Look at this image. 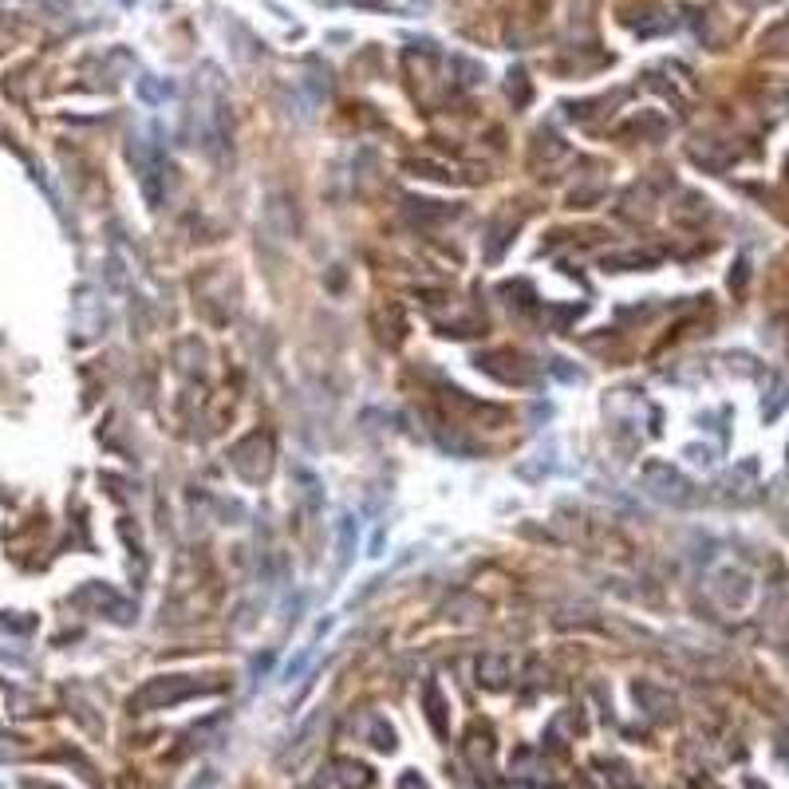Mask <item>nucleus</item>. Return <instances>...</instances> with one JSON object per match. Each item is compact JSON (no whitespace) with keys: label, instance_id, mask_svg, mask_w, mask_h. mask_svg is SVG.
Listing matches in <instances>:
<instances>
[{"label":"nucleus","instance_id":"9","mask_svg":"<svg viewBox=\"0 0 789 789\" xmlns=\"http://www.w3.org/2000/svg\"><path fill=\"white\" fill-rule=\"evenodd\" d=\"M332 774H336L339 789H371L376 786V770L359 758H336L332 761Z\"/></svg>","mask_w":789,"mask_h":789},{"label":"nucleus","instance_id":"20","mask_svg":"<svg viewBox=\"0 0 789 789\" xmlns=\"http://www.w3.org/2000/svg\"><path fill=\"white\" fill-rule=\"evenodd\" d=\"M304 789H320V786H304Z\"/></svg>","mask_w":789,"mask_h":789},{"label":"nucleus","instance_id":"3","mask_svg":"<svg viewBox=\"0 0 789 789\" xmlns=\"http://www.w3.org/2000/svg\"><path fill=\"white\" fill-rule=\"evenodd\" d=\"M273 451H277L273 434H269V431H253V434H245L234 451H229V466L241 474V482H253V486H261V482L273 474Z\"/></svg>","mask_w":789,"mask_h":789},{"label":"nucleus","instance_id":"19","mask_svg":"<svg viewBox=\"0 0 789 789\" xmlns=\"http://www.w3.org/2000/svg\"><path fill=\"white\" fill-rule=\"evenodd\" d=\"M746 789H766V786H761V781H754V778H750V781H746Z\"/></svg>","mask_w":789,"mask_h":789},{"label":"nucleus","instance_id":"5","mask_svg":"<svg viewBox=\"0 0 789 789\" xmlns=\"http://www.w3.org/2000/svg\"><path fill=\"white\" fill-rule=\"evenodd\" d=\"M494 754H498V734L489 723H474L471 731L462 734V758L478 778H489L494 770Z\"/></svg>","mask_w":789,"mask_h":789},{"label":"nucleus","instance_id":"13","mask_svg":"<svg viewBox=\"0 0 789 789\" xmlns=\"http://www.w3.org/2000/svg\"><path fill=\"white\" fill-rule=\"evenodd\" d=\"M592 770H604V781H608L612 789H639L631 766L620 758H592Z\"/></svg>","mask_w":789,"mask_h":789},{"label":"nucleus","instance_id":"11","mask_svg":"<svg viewBox=\"0 0 789 789\" xmlns=\"http://www.w3.org/2000/svg\"><path fill=\"white\" fill-rule=\"evenodd\" d=\"M545 766H541V754L533 746H521L514 754V778L517 781H529V786H553V778H545Z\"/></svg>","mask_w":789,"mask_h":789},{"label":"nucleus","instance_id":"12","mask_svg":"<svg viewBox=\"0 0 789 789\" xmlns=\"http://www.w3.org/2000/svg\"><path fill=\"white\" fill-rule=\"evenodd\" d=\"M474 675H478V683L486 687V691H506L509 687V659L506 656H478V668H474Z\"/></svg>","mask_w":789,"mask_h":789},{"label":"nucleus","instance_id":"14","mask_svg":"<svg viewBox=\"0 0 789 789\" xmlns=\"http://www.w3.org/2000/svg\"><path fill=\"white\" fill-rule=\"evenodd\" d=\"M356 521L352 517H339V573L348 569L352 561H356Z\"/></svg>","mask_w":789,"mask_h":789},{"label":"nucleus","instance_id":"16","mask_svg":"<svg viewBox=\"0 0 789 789\" xmlns=\"http://www.w3.org/2000/svg\"><path fill=\"white\" fill-rule=\"evenodd\" d=\"M367 726H371V743H376V750L391 754L399 738H394V731H391V726H387V718H379V714H376V718H371V723H367Z\"/></svg>","mask_w":789,"mask_h":789},{"label":"nucleus","instance_id":"8","mask_svg":"<svg viewBox=\"0 0 789 789\" xmlns=\"http://www.w3.org/2000/svg\"><path fill=\"white\" fill-rule=\"evenodd\" d=\"M320 731H324V711H312L309 726H304V731L296 734V738H292L289 750L281 754V766H284V770H292V766H301V758H309V754L316 750Z\"/></svg>","mask_w":789,"mask_h":789},{"label":"nucleus","instance_id":"1","mask_svg":"<svg viewBox=\"0 0 789 789\" xmlns=\"http://www.w3.org/2000/svg\"><path fill=\"white\" fill-rule=\"evenodd\" d=\"M209 691H221V683H209V679H197V675H159L134 691L131 711H166V706L209 695Z\"/></svg>","mask_w":789,"mask_h":789},{"label":"nucleus","instance_id":"4","mask_svg":"<svg viewBox=\"0 0 789 789\" xmlns=\"http://www.w3.org/2000/svg\"><path fill=\"white\" fill-rule=\"evenodd\" d=\"M711 596L718 601V608L726 612H743L754 596V576L738 564H723V569H714L711 576Z\"/></svg>","mask_w":789,"mask_h":789},{"label":"nucleus","instance_id":"10","mask_svg":"<svg viewBox=\"0 0 789 789\" xmlns=\"http://www.w3.org/2000/svg\"><path fill=\"white\" fill-rule=\"evenodd\" d=\"M423 703H426V723H431L434 738H439V743H446V738H451V711H446V699H442V687L439 683H426Z\"/></svg>","mask_w":789,"mask_h":789},{"label":"nucleus","instance_id":"17","mask_svg":"<svg viewBox=\"0 0 789 789\" xmlns=\"http://www.w3.org/2000/svg\"><path fill=\"white\" fill-rule=\"evenodd\" d=\"M407 170H414V179H434V182H451V174L439 166V162H407Z\"/></svg>","mask_w":789,"mask_h":789},{"label":"nucleus","instance_id":"6","mask_svg":"<svg viewBox=\"0 0 789 789\" xmlns=\"http://www.w3.org/2000/svg\"><path fill=\"white\" fill-rule=\"evenodd\" d=\"M631 699H636L639 706L648 714H656L659 723H671L675 718V695L671 691H663V687H651V683H631Z\"/></svg>","mask_w":789,"mask_h":789},{"label":"nucleus","instance_id":"15","mask_svg":"<svg viewBox=\"0 0 789 789\" xmlns=\"http://www.w3.org/2000/svg\"><path fill=\"white\" fill-rule=\"evenodd\" d=\"M659 257L656 253H616V257H604V269L612 273H620V269H651Z\"/></svg>","mask_w":789,"mask_h":789},{"label":"nucleus","instance_id":"2","mask_svg":"<svg viewBox=\"0 0 789 789\" xmlns=\"http://www.w3.org/2000/svg\"><path fill=\"white\" fill-rule=\"evenodd\" d=\"M639 482H644V489H648L656 501H663V506L687 509V506H695V501H699L695 482L683 478V474H679L671 462H648V466H644V474H639Z\"/></svg>","mask_w":789,"mask_h":789},{"label":"nucleus","instance_id":"7","mask_svg":"<svg viewBox=\"0 0 789 789\" xmlns=\"http://www.w3.org/2000/svg\"><path fill=\"white\" fill-rule=\"evenodd\" d=\"M76 601H79V604H84V601H87V604L99 601V608L107 612V620H122V624H131V620H134V604H131V601H122L119 592H111L107 584H91L87 592H79Z\"/></svg>","mask_w":789,"mask_h":789},{"label":"nucleus","instance_id":"18","mask_svg":"<svg viewBox=\"0 0 789 789\" xmlns=\"http://www.w3.org/2000/svg\"><path fill=\"white\" fill-rule=\"evenodd\" d=\"M394 789H431V781H426L419 770H403L399 781H394Z\"/></svg>","mask_w":789,"mask_h":789}]
</instances>
